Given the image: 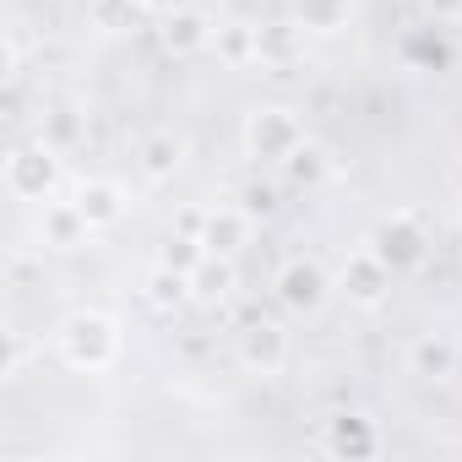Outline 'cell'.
Instances as JSON below:
<instances>
[{"mask_svg":"<svg viewBox=\"0 0 462 462\" xmlns=\"http://www.w3.org/2000/svg\"><path fill=\"white\" fill-rule=\"evenodd\" d=\"M180 169V142L174 136H147L142 142V174L147 180H169Z\"/></svg>","mask_w":462,"mask_h":462,"instance_id":"15","label":"cell"},{"mask_svg":"<svg viewBox=\"0 0 462 462\" xmlns=\"http://www.w3.org/2000/svg\"><path fill=\"white\" fill-rule=\"evenodd\" d=\"M136 6H147V12H158V17H169V12H180L185 0H136Z\"/></svg>","mask_w":462,"mask_h":462,"instance_id":"19","label":"cell"},{"mask_svg":"<svg viewBox=\"0 0 462 462\" xmlns=\"http://www.w3.org/2000/svg\"><path fill=\"white\" fill-rule=\"evenodd\" d=\"M278 294H283L289 310H316V305L327 300V273H321L316 262H289V267L278 273Z\"/></svg>","mask_w":462,"mask_h":462,"instance_id":"8","label":"cell"},{"mask_svg":"<svg viewBox=\"0 0 462 462\" xmlns=\"http://www.w3.org/2000/svg\"><path fill=\"white\" fill-rule=\"evenodd\" d=\"M381 446V435L370 430V419H359V413H337L332 424H327V451L332 457H370Z\"/></svg>","mask_w":462,"mask_h":462,"instance_id":"10","label":"cell"},{"mask_svg":"<svg viewBox=\"0 0 462 462\" xmlns=\"http://www.w3.org/2000/svg\"><path fill=\"white\" fill-rule=\"evenodd\" d=\"M300 142H305V125H300L289 109H256L251 125H245V147H251L256 158H273V163H283Z\"/></svg>","mask_w":462,"mask_h":462,"instance_id":"3","label":"cell"},{"mask_svg":"<svg viewBox=\"0 0 462 462\" xmlns=\"http://www.w3.org/2000/svg\"><path fill=\"white\" fill-rule=\"evenodd\" d=\"M185 294H190V273H180V267H163V262H158V267L147 273V300H152L158 310L180 305Z\"/></svg>","mask_w":462,"mask_h":462,"instance_id":"14","label":"cell"},{"mask_svg":"<svg viewBox=\"0 0 462 462\" xmlns=\"http://www.w3.org/2000/svg\"><path fill=\"white\" fill-rule=\"evenodd\" d=\"M228 283H235V273H228L223 262L212 267V256H207V262H201V267L190 273V289H196L201 300H223V294H228Z\"/></svg>","mask_w":462,"mask_h":462,"instance_id":"17","label":"cell"},{"mask_svg":"<svg viewBox=\"0 0 462 462\" xmlns=\"http://www.w3.org/2000/svg\"><path fill=\"white\" fill-rule=\"evenodd\" d=\"M71 201H77V212L88 217V228H115V223L125 217V190H120L115 180H82Z\"/></svg>","mask_w":462,"mask_h":462,"instance_id":"5","label":"cell"},{"mask_svg":"<svg viewBox=\"0 0 462 462\" xmlns=\"http://www.w3.org/2000/svg\"><path fill=\"white\" fill-rule=\"evenodd\" d=\"M370 251H375L392 273H402V267H419V262H424V235H419V223H413L408 212H397L392 223H381L375 235H370Z\"/></svg>","mask_w":462,"mask_h":462,"instance_id":"4","label":"cell"},{"mask_svg":"<svg viewBox=\"0 0 462 462\" xmlns=\"http://www.w3.org/2000/svg\"><path fill=\"white\" fill-rule=\"evenodd\" d=\"M245 235H251V217L235 212V207H217V212H207V228L196 240L207 245V256H235L245 245Z\"/></svg>","mask_w":462,"mask_h":462,"instance_id":"9","label":"cell"},{"mask_svg":"<svg viewBox=\"0 0 462 462\" xmlns=\"http://www.w3.org/2000/svg\"><path fill=\"white\" fill-rule=\"evenodd\" d=\"M408 365L424 381H446V375H457V343L451 337H419L408 348Z\"/></svg>","mask_w":462,"mask_h":462,"instance_id":"11","label":"cell"},{"mask_svg":"<svg viewBox=\"0 0 462 462\" xmlns=\"http://www.w3.org/2000/svg\"><path fill=\"white\" fill-rule=\"evenodd\" d=\"M240 359H245L251 370H262V375H278L283 359H289V337H283L273 321H256V327L240 332Z\"/></svg>","mask_w":462,"mask_h":462,"instance_id":"6","label":"cell"},{"mask_svg":"<svg viewBox=\"0 0 462 462\" xmlns=\"http://www.w3.org/2000/svg\"><path fill=\"white\" fill-rule=\"evenodd\" d=\"M55 185H60V158H55V147L44 136L12 147V158H6V190L17 201H50Z\"/></svg>","mask_w":462,"mask_h":462,"instance_id":"2","label":"cell"},{"mask_svg":"<svg viewBox=\"0 0 462 462\" xmlns=\"http://www.w3.org/2000/svg\"><path fill=\"white\" fill-rule=\"evenodd\" d=\"M39 223H44V240H50V245H60V251H66V245H77L82 235H93L88 217L77 212V201H44V217H39Z\"/></svg>","mask_w":462,"mask_h":462,"instance_id":"12","label":"cell"},{"mask_svg":"<svg viewBox=\"0 0 462 462\" xmlns=\"http://www.w3.org/2000/svg\"><path fill=\"white\" fill-rule=\"evenodd\" d=\"M435 17H462V0H430Z\"/></svg>","mask_w":462,"mask_h":462,"instance_id":"20","label":"cell"},{"mask_svg":"<svg viewBox=\"0 0 462 462\" xmlns=\"http://www.w3.org/2000/svg\"><path fill=\"white\" fill-rule=\"evenodd\" d=\"M283 163H289V174H294V180H321V174L332 169V163H327V152H321L316 142H300Z\"/></svg>","mask_w":462,"mask_h":462,"instance_id":"18","label":"cell"},{"mask_svg":"<svg viewBox=\"0 0 462 462\" xmlns=\"http://www.w3.org/2000/svg\"><path fill=\"white\" fill-rule=\"evenodd\" d=\"M386 283H392V267H386L370 245L343 267V289H348L359 305H381V300H386Z\"/></svg>","mask_w":462,"mask_h":462,"instance_id":"7","label":"cell"},{"mask_svg":"<svg viewBox=\"0 0 462 462\" xmlns=\"http://www.w3.org/2000/svg\"><path fill=\"white\" fill-rule=\"evenodd\" d=\"M207 39H212V33H207V23H201L196 12H185V6H180V12H169V28H163V44H169V50L190 55V50H201Z\"/></svg>","mask_w":462,"mask_h":462,"instance_id":"13","label":"cell"},{"mask_svg":"<svg viewBox=\"0 0 462 462\" xmlns=\"http://www.w3.org/2000/svg\"><path fill=\"white\" fill-rule=\"evenodd\" d=\"M60 359H66L71 370H88V375L109 370V365L120 359V321L104 316V310L71 316L66 332H60Z\"/></svg>","mask_w":462,"mask_h":462,"instance_id":"1","label":"cell"},{"mask_svg":"<svg viewBox=\"0 0 462 462\" xmlns=\"http://www.w3.org/2000/svg\"><path fill=\"white\" fill-rule=\"evenodd\" d=\"M354 12V0H300V23L316 28V33H332L343 28V17Z\"/></svg>","mask_w":462,"mask_h":462,"instance_id":"16","label":"cell"}]
</instances>
